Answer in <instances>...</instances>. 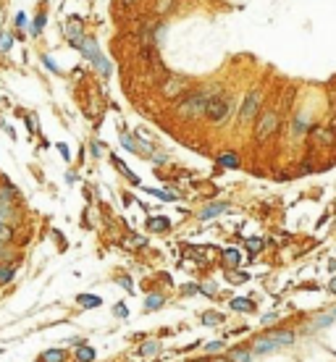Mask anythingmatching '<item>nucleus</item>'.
Segmentation results:
<instances>
[{"label":"nucleus","mask_w":336,"mask_h":362,"mask_svg":"<svg viewBox=\"0 0 336 362\" xmlns=\"http://www.w3.org/2000/svg\"><path fill=\"white\" fill-rule=\"evenodd\" d=\"M215 95L213 89H192L184 95V100L176 105V115H181V118H200V115H205V108L207 102H210V97Z\"/></svg>","instance_id":"nucleus-1"},{"label":"nucleus","mask_w":336,"mask_h":362,"mask_svg":"<svg viewBox=\"0 0 336 362\" xmlns=\"http://www.w3.org/2000/svg\"><path fill=\"white\" fill-rule=\"evenodd\" d=\"M229 113H231V97L229 95H213L210 102H207V108H205L207 121H213V124H223L229 118Z\"/></svg>","instance_id":"nucleus-2"},{"label":"nucleus","mask_w":336,"mask_h":362,"mask_svg":"<svg viewBox=\"0 0 336 362\" xmlns=\"http://www.w3.org/2000/svg\"><path fill=\"white\" fill-rule=\"evenodd\" d=\"M276 126H279V115H276V110H263L258 124H255V139H258V142H265V139L276 132Z\"/></svg>","instance_id":"nucleus-3"},{"label":"nucleus","mask_w":336,"mask_h":362,"mask_svg":"<svg viewBox=\"0 0 336 362\" xmlns=\"http://www.w3.org/2000/svg\"><path fill=\"white\" fill-rule=\"evenodd\" d=\"M187 87H189V79H187V76L173 74V76H168V81L163 84V95H166V97H179V95H187Z\"/></svg>","instance_id":"nucleus-4"},{"label":"nucleus","mask_w":336,"mask_h":362,"mask_svg":"<svg viewBox=\"0 0 336 362\" xmlns=\"http://www.w3.org/2000/svg\"><path fill=\"white\" fill-rule=\"evenodd\" d=\"M258 108H260V92H258V89H252V92H247L245 102H242L239 118H242V121H250V118H255V115H258Z\"/></svg>","instance_id":"nucleus-5"},{"label":"nucleus","mask_w":336,"mask_h":362,"mask_svg":"<svg viewBox=\"0 0 336 362\" xmlns=\"http://www.w3.org/2000/svg\"><path fill=\"white\" fill-rule=\"evenodd\" d=\"M260 338H268V341L273 344H279V346H289V344H294V331H265Z\"/></svg>","instance_id":"nucleus-6"},{"label":"nucleus","mask_w":336,"mask_h":362,"mask_svg":"<svg viewBox=\"0 0 336 362\" xmlns=\"http://www.w3.org/2000/svg\"><path fill=\"white\" fill-rule=\"evenodd\" d=\"M121 142L126 150H132V153H147V155H153V145H147V142H134V139L129 134H121Z\"/></svg>","instance_id":"nucleus-7"},{"label":"nucleus","mask_w":336,"mask_h":362,"mask_svg":"<svg viewBox=\"0 0 336 362\" xmlns=\"http://www.w3.org/2000/svg\"><path fill=\"white\" fill-rule=\"evenodd\" d=\"M66 37H68V42H71L74 48H82V42H84L82 24H79V21H71V24L66 27Z\"/></svg>","instance_id":"nucleus-8"},{"label":"nucleus","mask_w":336,"mask_h":362,"mask_svg":"<svg viewBox=\"0 0 336 362\" xmlns=\"http://www.w3.org/2000/svg\"><path fill=\"white\" fill-rule=\"evenodd\" d=\"M226 210H229V202H213V205H207V207L200 210V220H210V218H215V215L226 213Z\"/></svg>","instance_id":"nucleus-9"},{"label":"nucleus","mask_w":336,"mask_h":362,"mask_svg":"<svg viewBox=\"0 0 336 362\" xmlns=\"http://www.w3.org/2000/svg\"><path fill=\"white\" fill-rule=\"evenodd\" d=\"M76 302H79V307H82V310H97L102 305V299L97 294H79Z\"/></svg>","instance_id":"nucleus-10"},{"label":"nucleus","mask_w":336,"mask_h":362,"mask_svg":"<svg viewBox=\"0 0 336 362\" xmlns=\"http://www.w3.org/2000/svg\"><path fill=\"white\" fill-rule=\"evenodd\" d=\"M74 362H95V349L87 344H79L74 352Z\"/></svg>","instance_id":"nucleus-11"},{"label":"nucleus","mask_w":336,"mask_h":362,"mask_svg":"<svg viewBox=\"0 0 336 362\" xmlns=\"http://www.w3.org/2000/svg\"><path fill=\"white\" fill-rule=\"evenodd\" d=\"M231 310H237V312H252L255 310V302L250 297H234L231 299Z\"/></svg>","instance_id":"nucleus-12"},{"label":"nucleus","mask_w":336,"mask_h":362,"mask_svg":"<svg viewBox=\"0 0 336 362\" xmlns=\"http://www.w3.org/2000/svg\"><path fill=\"white\" fill-rule=\"evenodd\" d=\"M226 359L229 362H252V352H250V349L237 346V349H231V352L226 354Z\"/></svg>","instance_id":"nucleus-13"},{"label":"nucleus","mask_w":336,"mask_h":362,"mask_svg":"<svg viewBox=\"0 0 336 362\" xmlns=\"http://www.w3.org/2000/svg\"><path fill=\"white\" fill-rule=\"evenodd\" d=\"M221 258H223V265L231 271V268H237V265L242 263V252H239V250H223Z\"/></svg>","instance_id":"nucleus-14"},{"label":"nucleus","mask_w":336,"mask_h":362,"mask_svg":"<svg viewBox=\"0 0 336 362\" xmlns=\"http://www.w3.org/2000/svg\"><path fill=\"white\" fill-rule=\"evenodd\" d=\"M37 362H66V352L63 349H48L37 357Z\"/></svg>","instance_id":"nucleus-15"},{"label":"nucleus","mask_w":336,"mask_h":362,"mask_svg":"<svg viewBox=\"0 0 336 362\" xmlns=\"http://www.w3.org/2000/svg\"><path fill=\"white\" fill-rule=\"evenodd\" d=\"M147 228H150V231H158V233H163V231H168V228H171V220H168V218H163V215H158V218H150V220H147Z\"/></svg>","instance_id":"nucleus-16"},{"label":"nucleus","mask_w":336,"mask_h":362,"mask_svg":"<svg viewBox=\"0 0 336 362\" xmlns=\"http://www.w3.org/2000/svg\"><path fill=\"white\" fill-rule=\"evenodd\" d=\"M276 349H279V344L268 341V338H258V341H255V346H252V352H258V354H271V352H276Z\"/></svg>","instance_id":"nucleus-17"},{"label":"nucleus","mask_w":336,"mask_h":362,"mask_svg":"<svg viewBox=\"0 0 336 362\" xmlns=\"http://www.w3.org/2000/svg\"><path fill=\"white\" fill-rule=\"evenodd\" d=\"M200 320L205 323V325H221V323H226V318L221 312H215V310H205L202 315H200Z\"/></svg>","instance_id":"nucleus-18"},{"label":"nucleus","mask_w":336,"mask_h":362,"mask_svg":"<svg viewBox=\"0 0 336 362\" xmlns=\"http://www.w3.org/2000/svg\"><path fill=\"white\" fill-rule=\"evenodd\" d=\"M312 139H315V142H320V145H333V134L328 132V129H320V126H315V129H312Z\"/></svg>","instance_id":"nucleus-19"},{"label":"nucleus","mask_w":336,"mask_h":362,"mask_svg":"<svg viewBox=\"0 0 336 362\" xmlns=\"http://www.w3.org/2000/svg\"><path fill=\"white\" fill-rule=\"evenodd\" d=\"M79 50H82L87 58H89V61H97V58H100V53H97V45H95V40H89V37H84V42H82V48H79Z\"/></svg>","instance_id":"nucleus-20"},{"label":"nucleus","mask_w":336,"mask_h":362,"mask_svg":"<svg viewBox=\"0 0 336 362\" xmlns=\"http://www.w3.org/2000/svg\"><path fill=\"white\" fill-rule=\"evenodd\" d=\"M163 302H166L163 294H147V299H145V310H147V312L160 310V307H163Z\"/></svg>","instance_id":"nucleus-21"},{"label":"nucleus","mask_w":336,"mask_h":362,"mask_svg":"<svg viewBox=\"0 0 336 362\" xmlns=\"http://www.w3.org/2000/svg\"><path fill=\"white\" fill-rule=\"evenodd\" d=\"M218 166H221V168H239L237 153H223V155H218Z\"/></svg>","instance_id":"nucleus-22"},{"label":"nucleus","mask_w":336,"mask_h":362,"mask_svg":"<svg viewBox=\"0 0 336 362\" xmlns=\"http://www.w3.org/2000/svg\"><path fill=\"white\" fill-rule=\"evenodd\" d=\"M245 247H247L250 255H258V252L265 250V239H260V236H250V239L245 242Z\"/></svg>","instance_id":"nucleus-23"},{"label":"nucleus","mask_w":336,"mask_h":362,"mask_svg":"<svg viewBox=\"0 0 336 362\" xmlns=\"http://www.w3.org/2000/svg\"><path fill=\"white\" fill-rule=\"evenodd\" d=\"M113 166H116V168H119V171H121V173H124V176H126V179H129V181H132V184H140V179H137V176H134V173L129 171V166H126V163H124L121 158H116V155H113Z\"/></svg>","instance_id":"nucleus-24"},{"label":"nucleus","mask_w":336,"mask_h":362,"mask_svg":"<svg viewBox=\"0 0 336 362\" xmlns=\"http://www.w3.org/2000/svg\"><path fill=\"white\" fill-rule=\"evenodd\" d=\"M160 352V344L158 341H145L142 346H140V357H153V354H158Z\"/></svg>","instance_id":"nucleus-25"},{"label":"nucleus","mask_w":336,"mask_h":362,"mask_svg":"<svg viewBox=\"0 0 336 362\" xmlns=\"http://www.w3.org/2000/svg\"><path fill=\"white\" fill-rule=\"evenodd\" d=\"M226 278H229V284H234V286L250 281V276L247 273H239V271H226Z\"/></svg>","instance_id":"nucleus-26"},{"label":"nucleus","mask_w":336,"mask_h":362,"mask_svg":"<svg viewBox=\"0 0 336 362\" xmlns=\"http://www.w3.org/2000/svg\"><path fill=\"white\" fill-rule=\"evenodd\" d=\"M302 132H307V118H305V115H297V121H294V137H302Z\"/></svg>","instance_id":"nucleus-27"},{"label":"nucleus","mask_w":336,"mask_h":362,"mask_svg":"<svg viewBox=\"0 0 336 362\" xmlns=\"http://www.w3.org/2000/svg\"><path fill=\"white\" fill-rule=\"evenodd\" d=\"M11 45H14V37H11V34H6V32H0V53H8Z\"/></svg>","instance_id":"nucleus-28"},{"label":"nucleus","mask_w":336,"mask_h":362,"mask_svg":"<svg viewBox=\"0 0 336 362\" xmlns=\"http://www.w3.org/2000/svg\"><path fill=\"white\" fill-rule=\"evenodd\" d=\"M45 21H48V16H45V14H37V16H34L32 34H40V32H42V27H45Z\"/></svg>","instance_id":"nucleus-29"},{"label":"nucleus","mask_w":336,"mask_h":362,"mask_svg":"<svg viewBox=\"0 0 336 362\" xmlns=\"http://www.w3.org/2000/svg\"><path fill=\"white\" fill-rule=\"evenodd\" d=\"M221 349H223V341H221V338H213V341H207V344H205V352H210V354L221 352Z\"/></svg>","instance_id":"nucleus-30"},{"label":"nucleus","mask_w":336,"mask_h":362,"mask_svg":"<svg viewBox=\"0 0 336 362\" xmlns=\"http://www.w3.org/2000/svg\"><path fill=\"white\" fill-rule=\"evenodd\" d=\"M11 236H14V231H11L8 226L0 223V247H3V244H8V242H11Z\"/></svg>","instance_id":"nucleus-31"},{"label":"nucleus","mask_w":336,"mask_h":362,"mask_svg":"<svg viewBox=\"0 0 336 362\" xmlns=\"http://www.w3.org/2000/svg\"><path fill=\"white\" fill-rule=\"evenodd\" d=\"M14 281V268H0V284H11Z\"/></svg>","instance_id":"nucleus-32"},{"label":"nucleus","mask_w":336,"mask_h":362,"mask_svg":"<svg viewBox=\"0 0 336 362\" xmlns=\"http://www.w3.org/2000/svg\"><path fill=\"white\" fill-rule=\"evenodd\" d=\"M119 286H121L124 291H129V294H134V284H132L129 276H121V278H119Z\"/></svg>","instance_id":"nucleus-33"},{"label":"nucleus","mask_w":336,"mask_h":362,"mask_svg":"<svg viewBox=\"0 0 336 362\" xmlns=\"http://www.w3.org/2000/svg\"><path fill=\"white\" fill-rule=\"evenodd\" d=\"M181 294H187V297L189 294H200V284H184L181 286Z\"/></svg>","instance_id":"nucleus-34"},{"label":"nucleus","mask_w":336,"mask_h":362,"mask_svg":"<svg viewBox=\"0 0 336 362\" xmlns=\"http://www.w3.org/2000/svg\"><path fill=\"white\" fill-rule=\"evenodd\" d=\"M200 291H202V294H207V297H213L218 289H215V284H213V281H207V284H200Z\"/></svg>","instance_id":"nucleus-35"},{"label":"nucleus","mask_w":336,"mask_h":362,"mask_svg":"<svg viewBox=\"0 0 336 362\" xmlns=\"http://www.w3.org/2000/svg\"><path fill=\"white\" fill-rule=\"evenodd\" d=\"M279 320V312H265L263 318H260V323H265V325H271V323H276Z\"/></svg>","instance_id":"nucleus-36"},{"label":"nucleus","mask_w":336,"mask_h":362,"mask_svg":"<svg viewBox=\"0 0 336 362\" xmlns=\"http://www.w3.org/2000/svg\"><path fill=\"white\" fill-rule=\"evenodd\" d=\"M113 312L119 315V318H129V310H126V305H124V302H119V305L113 307Z\"/></svg>","instance_id":"nucleus-37"},{"label":"nucleus","mask_w":336,"mask_h":362,"mask_svg":"<svg viewBox=\"0 0 336 362\" xmlns=\"http://www.w3.org/2000/svg\"><path fill=\"white\" fill-rule=\"evenodd\" d=\"M333 320V315H320V318L315 320V325H318V328H323V325H328Z\"/></svg>","instance_id":"nucleus-38"},{"label":"nucleus","mask_w":336,"mask_h":362,"mask_svg":"<svg viewBox=\"0 0 336 362\" xmlns=\"http://www.w3.org/2000/svg\"><path fill=\"white\" fill-rule=\"evenodd\" d=\"M27 126L32 134H37V118H32V115H27Z\"/></svg>","instance_id":"nucleus-39"},{"label":"nucleus","mask_w":336,"mask_h":362,"mask_svg":"<svg viewBox=\"0 0 336 362\" xmlns=\"http://www.w3.org/2000/svg\"><path fill=\"white\" fill-rule=\"evenodd\" d=\"M89 153L95 155V158H100V153H102V150H100V145H97V142H92V145H89Z\"/></svg>","instance_id":"nucleus-40"},{"label":"nucleus","mask_w":336,"mask_h":362,"mask_svg":"<svg viewBox=\"0 0 336 362\" xmlns=\"http://www.w3.org/2000/svg\"><path fill=\"white\" fill-rule=\"evenodd\" d=\"M132 242L137 244V247H145V244H147V242H145V236H137V233H132Z\"/></svg>","instance_id":"nucleus-41"},{"label":"nucleus","mask_w":336,"mask_h":362,"mask_svg":"<svg viewBox=\"0 0 336 362\" xmlns=\"http://www.w3.org/2000/svg\"><path fill=\"white\" fill-rule=\"evenodd\" d=\"M312 171H315V166H310V163H302V168H299L302 176H305V173H312Z\"/></svg>","instance_id":"nucleus-42"},{"label":"nucleus","mask_w":336,"mask_h":362,"mask_svg":"<svg viewBox=\"0 0 336 362\" xmlns=\"http://www.w3.org/2000/svg\"><path fill=\"white\" fill-rule=\"evenodd\" d=\"M42 63H45V66H48V68H50V71H58V66H55V63L50 61V58H48V55H45V58H42Z\"/></svg>","instance_id":"nucleus-43"},{"label":"nucleus","mask_w":336,"mask_h":362,"mask_svg":"<svg viewBox=\"0 0 336 362\" xmlns=\"http://www.w3.org/2000/svg\"><path fill=\"white\" fill-rule=\"evenodd\" d=\"M150 158H153L155 166H163V163H166V155H150Z\"/></svg>","instance_id":"nucleus-44"},{"label":"nucleus","mask_w":336,"mask_h":362,"mask_svg":"<svg viewBox=\"0 0 336 362\" xmlns=\"http://www.w3.org/2000/svg\"><path fill=\"white\" fill-rule=\"evenodd\" d=\"M24 24H27V16L19 14V16H16V27H24Z\"/></svg>","instance_id":"nucleus-45"},{"label":"nucleus","mask_w":336,"mask_h":362,"mask_svg":"<svg viewBox=\"0 0 336 362\" xmlns=\"http://www.w3.org/2000/svg\"><path fill=\"white\" fill-rule=\"evenodd\" d=\"M76 179H79V176H76V173H74V171H68V173H66V181H68V184H74Z\"/></svg>","instance_id":"nucleus-46"},{"label":"nucleus","mask_w":336,"mask_h":362,"mask_svg":"<svg viewBox=\"0 0 336 362\" xmlns=\"http://www.w3.org/2000/svg\"><path fill=\"white\" fill-rule=\"evenodd\" d=\"M328 294H336V276L331 278V284H328Z\"/></svg>","instance_id":"nucleus-47"},{"label":"nucleus","mask_w":336,"mask_h":362,"mask_svg":"<svg viewBox=\"0 0 336 362\" xmlns=\"http://www.w3.org/2000/svg\"><path fill=\"white\" fill-rule=\"evenodd\" d=\"M66 344H71V346L76 344V346H79V344H84V341H82V338H79V336H74V338H68V341H66Z\"/></svg>","instance_id":"nucleus-48"},{"label":"nucleus","mask_w":336,"mask_h":362,"mask_svg":"<svg viewBox=\"0 0 336 362\" xmlns=\"http://www.w3.org/2000/svg\"><path fill=\"white\" fill-rule=\"evenodd\" d=\"M58 150H61V153H63V158H71V155H68V147L61 142V145H58Z\"/></svg>","instance_id":"nucleus-49"},{"label":"nucleus","mask_w":336,"mask_h":362,"mask_svg":"<svg viewBox=\"0 0 336 362\" xmlns=\"http://www.w3.org/2000/svg\"><path fill=\"white\" fill-rule=\"evenodd\" d=\"M328 268H331V273H336V260H331V263H328Z\"/></svg>","instance_id":"nucleus-50"},{"label":"nucleus","mask_w":336,"mask_h":362,"mask_svg":"<svg viewBox=\"0 0 336 362\" xmlns=\"http://www.w3.org/2000/svg\"><path fill=\"white\" fill-rule=\"evenodd\" d=\"M210 362H229V359H226V357H213Z\"/></svg>","instance_id":"nucleus-51"},{"label":"nucleus","mask_w":336,"mask_h":362,"mask_svg":"<svg viewBox=\"0 0 336 362\" xmlns=\"http://www.w3.org/2000/svg\"><path fill=\"white\" fill-rule=\"evenodd\" d=\"M121 3H124V6H126V8H129V6H132V3H134V0H121Z\"/></svg>","instance_id":"nucleus-52"},{"label":"nucleus","mask_w":336,"mask_h":362,"mask_svg":"<svg viewBox=\"0 0 336 362\" xmlns=\"http://www.w3.org/2000/svg\"><path fill=\"white\" fill-rule=\"evenodd\" d=\"M194 362H210V359H194Z\"/></svg>","instance_id":"nucleus-53"},{"label":"nucleus","mask_w":336,"mask_h":362,"mask_svg":"<svg viewBox=\"0 0 336 362\" xmlns=\"http://www.w3.org/2000/svg\"><path fill=\"white\" fill-rule=\"evenodd\" d=\"M331 315H333V318H336V310H333V312H331Z\"/></svg>","instance_id":"nucleus-54"},{"label":"nucleus","mask_w":336,"mask_h":362,"mask_svg":"<svg viewBox=\"0 0 336 362\" xmlns=\"http://www.w3.org/2000/svg\"><path fill=\"white\" fill-rule=\"evenodd\" d=\"M0 255H3V250H0Z\"/></svg>","instance_id":"nucleus-55"}]
</instances>
